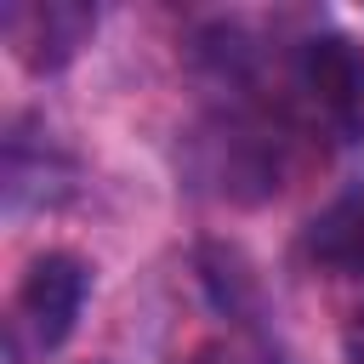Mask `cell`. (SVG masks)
Instances as JSON below:
<instances>
[{
    "mask_svg": "<svg viewBox=\"0 0 364 364\" xmlns=\"http://www.w3.org/2000/svg\"><path fill=\"white\" fill-rule=\"evenodd\" d=\"M85 290H91V267L80 256H68V250L34 256L23 284H17V301H11L17 358H46L51 347H63L80 307H85Z\"/></svg>",
    "mask_w": 364,
    "mask_h": 364,
    "instance_id": "cell-1",
    "label": "cell"
},
{
    "mask_svg": "<svg viewBox=\"0 0 364 364\" xmlns=\"http://www.w3.org/2000/svg\"><path fill=\"white\" fill-rule=\"evenodd\" d=\"M97 28V11L80 0H34V6H6V40L28 74H57Z\"/></svg>",
    "mask_w": 364,
    "mask_h": 364,
    "instance_id": "cell-2",
    "label": "cell"
},
{
    "mask_svg": "<svg viewBox=\"0 0 364 364\" xmlns=\"http://www.w3.org/2000/svg\"><path fill=\"white\" fill-rule=\"evenodd\" d=\"M301 85L330 125H341L347 136L364 131V51L353 40H341V34L307 40L301 46Z\"/></svg>",
    "mask_w": 364,
    "mask_h": 364,
    "instance_id": "cell-3",
    "label": "cell"
},
{
    "mask_svg": "<svg viewBox=\"0 0 364 364\" xmlns=\"http://www.w3.org/2000/svg\"><path fill=\"white\" fill-rule=\"evenodd\" d=\"M307 256L336 273H364V193L336 199L313 228H307Z\"/></svg>",
    "mask_w": 364,
    "mask_h": 364,
    "instance_id": "cell-4",
    "label": "cell"
},
{
    "mask_svg": "<svg viewBox=\"0 0 364 364\" xmlns=\"http://www.w3.org/2000/svg\"><path fill=\"white\" fill-rule=\"evenodd\" d=\"M176 364H245V353H239L233 341H199V347H188Z\"/></svg>",
    "mask_w": 364,
    "mask_h": 364,
    "instance_id": "cell-5",
    "label": "cell"
},
{
    "mask_svg": "<svg viewBox=\"0 0 364 364\" xmlns=\"http://www.w3.org/2000/svg\"><path fill=\"white\" fill-rule=\"evenodd\" d=\"M347 364H364V358H347Z\"/></svg>",
    "mask_w": 364,
    "mask_h": 364,
    "instance_id": "cell-6",
    "label": "cell"
}]
</instances>
